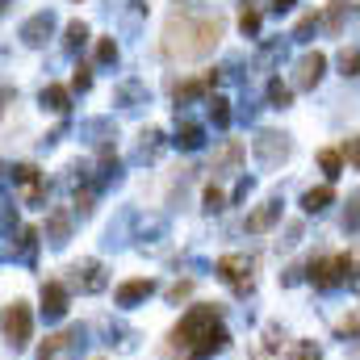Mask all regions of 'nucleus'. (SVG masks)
I'll return each instance as SVG.
<instances>
[{
    "mask_svg": "<svg viewBox=\"0 0 360 360\" xmlns=\"http://www.w3.org/2000/svg\"><path fill=\"white\" fill-rule=\"evenodd\" d=\"M218 38H222V17L218 13L180 8L164 25V55L180 59V63H193V59H205L218 46Z\"/></svg>",
    "mask_w": 360,
    "mask_h": 360,
    "instance_id": "nucleus-1",
    "label": "nucleus"
},
{
    "mask_svg": "<svg viewBox=\"0 0 360 360\" xmlns=\"http://www.w3.org/2000/svg\"><path fill=\"white\" fill-rule=\"evenodd\" d=\"M214 327H218V306H193L176 327H172V344L176 348H197Z\"/></svg>",
    "mask_w": 360,
    "mask_h": 360,
    "instance_id": "nucleus-2",
    "label": "nucleus"
},
{
    "mask_svg": "<svg viewBox=\"0 0 360 360\" xmlns=\"http://www.w3.org/2000/svg\"><path fill=\"white\" fill-rule=\"evenodd\" d=\"M214 272H218L235 293H252V289H256V264H252L248 256H222V260L214 264Z\"/></svg>",
    "mask_w": 360,
    "mask_h": 360,
    "instance_id": "nucleus-3",
    "label": "nucleus"
},
{
    "mask_svg": "<svg viewBox=\"0 0 360 360\" xmlns=\"http://www.w3.org/2000/svg\"><path fill=\"white\" fill-rule=\"evenodd\" d=\"M0 327H4V340H8L13 348H25L30 335H34V314H30V306H25V302H13V306L4 310Z\"/></svg>",
    "mask_w": 360,
    "mask_h": 360,
    "instance_id": "nucleus-4",
    "label": "nucleus"
},
{
    "mask_svg": "<svg viewBox=\"0 0 360 360\" xmlns=\"http://www.w3.org/2000/svg\"><path fill=\"white\" fill-rule=\"evenodd\" d=\"M252 151H256V160H260V164L276 168V164H285V160H289L293 143H289V134H276V130H260V134L252 139Z\"/></svg>",
    "mask_w": 360,
    "mask_h": 360,
    "instance_id": "nucleus-5",
    "label": "nucleus"
},
{
    "mask_svg": "<svg viewBox=\"0 0 360 360\" xmlns=\"http://www.w3.org/2000/svg\"><path fill=\"white\" fill-rule=\"evenodd\" d=\"M310 281H314V289H323V293L340 289V285L348 281V256H323V260H314V264H310Z\"/></svg>",
    "mask_w": 360,
    "mask_h": 360,
    "instance_id": "nucleus-6",
    "label": "nucleus"
},
{
    "mask_svg": "<svg viewBox=\"0 0 360 360\" xmlns=\"http://www.w3.org/2000/svg\"><path fill=\"white\" fill-rule=\"evenodd\" d=\"M72 285H76L80 293H101V289L109 285L105 264H101V260H80V264L72 269Z\"/></svg>",
    "mask_w": 360,
    "mask_h": 360,
    "instance_id": "nucleus-7",
    "label": "nucleus"
},
{
    "mask_svg": "<svg viewBox=\"0 0 360 360\" xmlns=\"http://www.w3.org/2000/svg\"><path fill=\"white\" fill-rule=\"evenodd\" d=\"M68 285L63 281H42V314L51 319V323H59L63 314H68Z\"/></svg>",
    "mask_w": 360,
    "mask_h": 360,
    "instance_id": "nucleus-8",
    "label": "nucleus"
},
{
    "mask_svg": "<svg viewBox=\"0 0 360 360\" xmlns=\"http://www.w3.org/2000/svg\"><path fill=\"white\" fill-rule=\"evenodd\" d=\"M323 72H327V55H319V51H310V55H302V59H297V72H293V84H297V89H314V84L323 80Z\"/></svg>",
    "mask_w": 360,
    "mask_h": 360,
    "instance_id": "nucleus-9",
    "label": "nucleus"
},
{
    "mask_svg": "<svg viewBox=\"0 0 360 360\" xmlns=\"http://www.w3.org/2000/svg\"><path fill=\"white\" fill-rule=\"evenodd\" d=\"M151 293H155V281L151 276H134V281H122L113 297H117V306H143Z\"/></svg>",
    "mask_w": 360,
    "mask_h": 360,
    "instance_id": "nucleus-10",
    "label": "nucleus"
},
{
    "mask_svg": "<svg viewBox=\"0 0 360 360\" xmlns=\"http://www.w3.org/2000/svg\"><path fill=\"white\" fill-rule=\"evenodd\" d=\"M51 34H55V13H34V17L21 25V42H25V46H42Z\"/></svg>",
    "mask_w": 360,
    "mask_h": 360,
    "instance_id": "nucleus-11",
    "label": "nucleus"
},
{
    "mask_svg": "<svg viewBox=\"0 0 360 360\" xmlns=\"http://www.w3.org/2000/svg\"><path fill=\"white\" fill-rule=\"evenodd\" d=\"M281 222V197H269V201H260V210H252L248 214V231L252 235H264Z\"/></svg>",
    "mask_w": 360,
    "mask_h": 360,
    "instance_id": "nucleus-12",
    "label": "nucleus"
},
{
    "mask_svg": "<svg viewBox=\"0 0 360 360\" xmlns=\"http://www.w3.org/2000/svg\"><path fill=\"white\" fill-rule=\"evenodd\" d=\"M226 344H231V335H226V327L218 323V327H214V331H210V335L197 344V348H188V360H210V356H218Z\"/></svg>",
    "mask_w": 360,
    "mask_h": 360,
    "instance_id": "nucleus-13",
    "label": "nucleus"
},
{
    "mask_svg": "<svg viewBox=\"0 0 360 360\" xmlns=\"http://www.w3.org/2000/svg\"><path fill=\"white\" fill-rule=\"evenodd\" d=\"M331 201H335V188H331V184H319V188H306V193H302V210H306V214H323Z\"/></svg>",
    "mask_w": 360,
    "mask_h": 360,
    "instance_id": "nucleus-14",
    "label": "nucleus"
},
{
    "mask_svg": "<svg viewBox=\"0 0 360 360\" xmlns=\"http://www.w3.org/2000/svg\"><path fill=\"white\" fill-rule=\"evenodd\" d=\"M13 180L25 188V201H42V184H38V168L34 164H17L13 168Z\"/></svg>",
    "mask_w": 360,
    "mask_h": 360,
    "instance_id": "nucleus-15",
    "label": "nucleus"
},
{
    "mask_svg": "<svg viewBox=\"0 0 360 360\" xmlns=\"http://www.w3.org/2000/svg\"><path fill=\"white\" fill-rule=\"evenodd\" d=\"M68 235H72V218H68L63 210H55V214L46 218V239H51V248H63Z\"/></svg>",
    "mask_w": 360,
    "mask_h": 360,
    "instance_id": "nucleus-16",
    "label": "nucleus"
},
{
    "mask_svg": "<svg viewBox=\"0 0 360 360\" xmlns=\"http://www.w3.org/2000/svg\"><path fill=\"white\" fill-rule=\"evenodd\" d=\"M172 143H176L180 151H197V147L205 143V130H201L197 122H180V126H176V139H172Z\"/></svg>",
    "mask_w": 360,
    "mask_h": 360,
    "instance_id": "nucleus-17",
    "label": "nucleus"
},
{
    "mask_svg": "<svg viewBox=\"0 0 360 360\" xmlns=\"http://www.w3.org/2000/svg\"><path fill=\"white\" fill-rule=\"evenodd\" d=\"M139 139H143V143H139L134 160H139V164H151V160L160 155V147H164V134H160V130H143Z\"/></svg>",
    "mask_w": 360,
    "mask_h": 360,
    "instance_id": "nucleus-18",
    "label": "nucleus"
},
{
    "mask_svg": "<svg viewBox=\"0 0 360 360\" xmlns=\"http://www.w3.org/2000/svg\"><path fill=\"white\" fill-rule=\"evenodd\" d=\"M42 109H51V113H68V109H72V92L59 89V84H46V89H42Z\"/></svg>",
    "mask_w": 360,
    "mask_h": 360,
    "instance_id": "nucleus-19",
    "label": "nucleus"
},
{
    "mask_svg": "<svg viewBox=\"0 0 360 360\" xmlns=\"http://www.w3.org/2000/svg\"><path fill=\"white\" fill-rule=\"evenodd\" d=\"M117 105H122V109H139V105H147V89H143L139 80H126V84L117 89Z\"/></svg>",
    "mask_w": 360,
    "mask_h": 360,
    "instance_id": "nucleus-20",
    "label": "nucleus"
},
{
    "mask_svg": "<svg viewBox=\"0 0 360 360\" xmlns=\"http://www.w3.org/2000/svg\"><path fill=\"white\" fill-rule=\"evenodd\" d=\"M130 222H134V214H130V210H122V214H117V222H109V231H105V243H109V248H122V243H126V231H130Z\"/></svg>",
    "mask_w": 360,
    "mask_h": 360,
    "instance_id": "nucleus-21",
    "label": "nucleus"
},
{
    "mask_svg": "<svg viewBox=\"0 0 360 360\" xmlns=\"http://www.w3.org/2000/svg\"><path fill=\"white\" fill-rule=\"evenodd\" d=\"M348 235H356L360 231V188H352L348 193V201H344V222H340Z\"/></svg>",
    "mask_w": 360,
    "mask_h": 360,
    "instance_id": "nucleus-22",
    "label": "nucleus"
},
{
    "mask_svg": "<svg viewBox=\"0 0 360 360\" xmlns=\"http://www.w3.org/2000/svg\"><path fill=\"white\" fill-rule=\"evenodd\" d=\"M319 168L327 172V180H335L344 172V151H335V147H323L319 151Z\"/></svg>",
    "mask_w": 360,
    "mask_h": 360,
    "instance_id": "nucleus-23",
    "label": "nucleus"
},
{
    "mask_svg": "<svg viewBox=\"0 0 360 360\" xmlns=\"http://www.w3.org/2000/svg\"><path fill=\"white\" fill-rule=\"evenodd\" d=\"M34 252H38V231H34V226H21V231H17V256L34 264Z\"/></svg>",
    "mask_w": 360,
    "mask_h": 360,
    "instance_id": "nucleus-24",
    "label": "nucleus"
},
{
    "mask_svg": "<svg viewBox=\"0 0 360 360\" xmlns=\"http://www.w3.org/2000/svg\"><path fill=\"white\" fill-rule=\"evenodd\" d=\"M205 89H210V80H184V84H176V105L201 101V96H205Z\"/></svg>",
    "mask_w": 360,
    "mask_h": 360,
    "instance_id": "nucleus-25",
    "label": "nucleus"
},
{
    "mask_svg": "<svg viewBox=\"0 0 360 360\" xmlns=\"http://www.w3.org/2000/svg\"><path fill=\"white\" fill-rule=\"evenodd\" d=\"M89 42V25L84 21H72L68 30H63V51H80Z\"/></svg>",
    "mask_w": 360,
    "mask_h": 360,
    "instance_id": "nucleus-26",
    "label": "nucleus"
},
{
    "mask_svg": "<svg viewBox=\"0 0 360 360\" xmlns=\"http://www.w3.org/2000/svg\"><path fill=\"white\" fill-rule=\"evenodd\" d=\"M289 101H293V89L281 84V80H269V105L272 109H289Z\"/></svg>",
    "mask_w": 360,
    "mask_h": 360,
    "instance_id": "nucleus-27",
    "label": "nucleus"
},
{
    "mask_svg": "<svg viewBox=\"0 0 360 360\" xmlns=\"http://www.w3.org/2000/svg\"><path fill=\"white\" fill-rule=\"evenodd\" d=\"M348 8H352V0H331V8H327V30H331V34H335V30L344 25Z\"/></svg>",
    "mask_w": 360,
    "mask_h": 360,
    "instance_id": "nucleus-28",
    "label": "nucleus"
},
{
    "mask_svg": "<svg viewBox=\"0 0 360 360\" xmlns=\"http://www.w3.org/2000/svg\"><path fill=\"white\" fill-rule=\"evenodd\" d=\"M210 117H214V126H231V101L226 96H214L210 101Z\"/></svg>",
    "mask_w": 360,
    "mask_h": 360,
    "instance_id": "nucleus-29",
    "label": "nucleus"
},
{
    "mask_svg": "<svg viewBox=\"0 0 360 360\" xmlns=\"http://www.w3.org/2000/svg\"><path fill=\"white\" fill-rule=\"evenodd\" d=\"M239 160H243V147H239V143H231V147H226V151L218 155V164H214V172H226V168H235Z\"/></svg>",
    "mask_w": 360,
    "mask_h": 360,
    "instance_id": "nucleus-30",
    "label": "nucleus"
},
{
    "mask_svg": "<svg viewBox=\"0 0 360 360\" xmlns=\"http://www.w3.org/2000/svg\"><path fill=\"white\" fill-rule=\"evenodd\" d=\"M289 360H323V348H319V344H310V340H302V344H293Z\"/></svg>",
    "mask_w": 360,
    "mask_h": 360,
    "instance_id": "nucleus-31",
    "label": "nucleus"
},
{
    "mask_svg": "<svg viewBox=\"0 0 360 360\" xmlns=\"http://www.w3.org/2000/svg\"><path fill=\"white\" fill-rule=\"evenodd\" d=\"M96 63H101V68L117 63V46H113V38H101V42H96Z\"/></svg>",
    "mask_w": 360,
    "mask_h": 360,
    "instance_id": "nucleus-32",
    "label": "nucleus"
},
{
    "mask_svg": "<svg viewBox=\"0 0 360 360\" xmlns=\"http://www.w3.org/2000/svg\"><path fill=\"white\" fill-rule=\"evenodd\" d=\"M314 30H319V17L310 13V17H302V21H297V30H293V42H310V34H314Z\"/></svg>",
    "mask_w": 360,
    "mask_h": 360,
    "instance_id": "nucleus-33",
    "label": "nucleus"
},
{
    "mask_svg": "<svg viewBox=\"0 0 360 360\" xmlns=\"http://www.w3.org/2000/svg\"><path fill=\"white\" fill-rule=\"evenodd\" d=\"M340 68H344V76H360V51L356 46H348V51L340 55Z\"/></svg>",
    "mask_w": 360,
    "mask_h": 360,
    "instance_id": "nucleus-34",
    "label": "nucleus"
},
{
    "mask_svg": "<svg viewBox=\"0 0 360 360\" xmlns=\"http://www.w3.org/2000/svg\"><path fill=\"white\" fill-rule=\"evenodd\" d=\"M239 30H243L248 38H256V34H260V13H256V8H248V13L239 17Z\"/></svg>",
    "mask_w": 360,
    "mask_h": 360,
    "instance_id": "nucleus-35",
    "label": "nucleus"
},
{
    "mask_svg": "<svg viewBox=\"0 0 360 360\" xmlns=\"http://www.w3.org/2000/svg\"><path fill=\"white\" fill-rule=\"evenodd\" d=\"M222 205H226V197H222V188H214V184H210V188H205V205H201V210H205V214H218Z\"/></svg>",
    "mask_w": 360,
    "mask_h": 360,
    "instance_id": "nucleus-36",
    "label": "nucleus"
},
{
    "mask_svg": "<svg viewBox=\"0 0 360 360\" xmlns=\"http://www.w3.org/2000/svg\"><path fill=\"white\" fill-rule=\"evenodd\" d=\"M8 231H17V210L0 205V235H8Z\"/></svg>",
    "mask_w": 360,
    "mask_h": 360,
    "instance_id": "nucleus-37",
    "label": "nucleus"
},
{
    "mask_svg": "<svg viewBox=\"0 0 360 360\" xmlns=\"http://www.w3.org/2000/svg\"><path fill=\"white\" fill-rule=\"evenodd\" d=\"M72 89H80V92H89V89H92L89 68H76V76H72Z\"/></svg>",
    "mask_w": 360,
    "mask_h": 360,
    "instance_id": "nucleus-38",
    "label": "nucleus"
},
{
    "mask_svg": "<svg viewBox=\"0 0 360 360\" xmlns=\"http://www.w3.org/2000/svg\"><path fill=\"white\" fill-rule=\"evenodd\" d=\"M188 293H193V285H188V281H176V285L168 289V302H180V297H188Z\"/></svg>",
    "mask_w": 360,
    "mask_h": 360,
    "instance_id": "nucleus-39",
    "label": "nucleus"
},
{
    "mask_svg": "<svg viewBox=\"0 0 360 360\" xmlns=\"http://www.w3.org/2000/svg\"><path fill=\"white\" fill-rule=\"evenodd\" d=\"M344 160H348V164H356V168H360V134L352 139V143H348V147H344Z\"/></svg>",
    "mask_w": 360,
    "mask_h": 360,
    "instance_id": "nucleus-40",
    "label": "nucleus"
},
{
    "mask_svg": "<svg viewBox=\"0 0 360 360\" xmlns=\"http://www.w3.org/2000/svg\"><path fill=\"white\" fill-rule=\"evenodd\" d=\"M297 239H302V226H297V222H293V226H289V231H285V239H281V243H285V248H293V243H297Z\"/></svg>",
    "mask_w": 360,
    "mask_h": 360,
    "instance_id": "nucleus-41",
    "label": "nucleus"
},
{
    "mask_svg": "<svg viewBox=\"0 0 360 360\" xmlns=\"http://www.w3.org/2000/svg\"><path fill=\"white\" fill-rule=\"evenodd\" d=\"M302 281V269H285V276H281V285H297Z\"/></svg>",
    "mask_w": 360,
    "mask_h": 360,
    "instance_id": "nucleus-42",
    "label": "nucleus"
},
{
    "mask_svg": "<svg viewBox=\"0 0 360 360\" xmlns=\"http://www.w3.org/2000/svg\"><path fill=\"white\" fill-rule=\"evenodd\" d=\"M293 4H297V0H272V13H289Z\"/></svg>",
    "mask_w": 360,
    "mask_h": 360,
    "instance_id": "nucleus-43",
    "label": "nucleus"
},
{
    "mask_svg": "<svg viewBox=\"0 0 360 360\" xmlns=\"http://www.w3.org/2000/svg\"><path fill=\"white\" fill-rule=\"evenodd\" d=\"M38 360H42V356H38Z\"/></svg>",
    "mask_w": 360,
    "mask_h": 360,
    "instance_id": "nucleus-44",
    "label": "nucleus"
}]
</instances>
